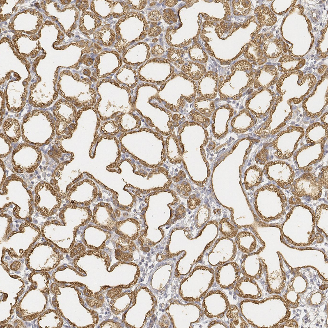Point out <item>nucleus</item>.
<instances>
[{
	"label": "nucleus",
	"mask_w": 328,
	"mask_h": 328,
	"mask_svg": "<svg viewBox=\"0 0 328 328\" xmlns=\"http://www.w3.org/2000/svg\"><path fill=\"white\" fill-rule=\"evenodd\" d=\"M293 195L299 198L309 197L312 200L319 199L323 192V186L317 177L310 173H305L293 181L291 186Z\"/></svg>",
	"instance_id": "1"
},
{
	"label": "nucleus",
	"mask_w": 328,
	"mask_h": 328,
	"mask_svg": "<svg viewBox=\"0 0 328 328\" xmlns=\"http://www.w3.org/2000/svg\"><path fill=\"white\" fill-rule=\"evenodd\" d=\"M264 173L268 180L283 189L290 188L295 178L293 169L282 161L269 162L264 167Z\"/></svg>",
	"instance_id": "2"
},
{
	"label": "nucleus",
	"mask_w": 328,
	"mask_h": 328,
	"mask_svg": "<svg viewBox=\"0 0 328 328\" xmlns=\"http://www.w3.org/2000/svg\"><path fill=\"white\" fill-rule=\"evenodd\" d=\"M263 171L257 165L252 166L245 173L244 184L246 190H252L258 186L263 180Z\"/></svg>",
	"instance_id": "3"
},
{
	"label": "nucleus",
	"mask_w": 328,
	"mask_h": 328,
	"mask_svg": "<svg viewBox=\"0 0 328 328\" xmlns=\"http://www.w3.org/2000/svg\"><path fill=\"white\" fill-rule=\"evenodd\" d=\"M182 69L187 76L194 80H199L206 73L205 67L197 63L189 62L188 65H183Z\"/></svg>",
	"instance_id": "4"
},
{
	"label": "nucleus",
	"mask_w": 328,
	"mask_h": 328,
	"mask_svg": "<svg viewBox=\"0 0 328 328\" xmlns=\"http://www.w3.org/2000/svg\"><path fill=\"white\" fill-rule=\"evenodd\" d=\"M219 231L223 235L228 237H235L237 233L238 229L232 225L228 218H225L221 220L219 224Z\"/></svg>",
	"instance_id": "5"
},
{
	"label": "nucleus",
	"mask_w": 328,
	"mask_h": 328,
	"mask_svg": "<svg viewBox=\"0 0 328 328\" xmlns=\"http://www.w3.org/2000/svg\"><path fill=\"white\" fill-rule=\"evenodd\" d=\"M250 5L251 4L249 1H233L234 14L235 15L243 14L245 16L249 13L250 9Z\"/></svg>",
	"instance_id": "6"
},
{
	"label": "nucleus",
	"mask_w": 328,
	"mask_h": 328,
	"mask_svg": "<svg viewBox=\"0 0 328 328\" xmlns=\"http://www.w3.org/2000/svg\"><path fill=\"white\" fill-rule=\"evenodd\" d=\"M116 244L117 247L118 249L123 251H127L128 250L129 252H133L136 249V247L134 244L127 239L120 237L116 242Z\"/></svg>",
	"instance_id": "7"
},
{
	"label": "nucleus",
	"mask_w": 328,
	"mask_h": 328,
	"mask_svg": "<svg viewBox=\"0 0 328 328\" xmlns=\"http://www.w3.org/2000/svg\"><path fill=\"white\" fill-rule=\"evenodd\" d=\"M183 51L171 48L168 49V59L171 62L182 64L184 63V61H183Z\"/></svg>",
	"instance_id": "8"
},
{
	"label": "nucleus",
	"mask_w": 328,
	"mask_h": 328,
	"mask_svg": "<svg viewBox=\"0 0 328 328\" xmlns=\"http://www.w3.org/2000/svg\"><path fill=\"white\" fill-rule=\"evenodd\" d=\"M318 178L321 183L322 186L325 188H328V167L326 166L323 167L319 174Z\"/></svg>",
	"instance_id": "9"
},
{
	"label": "nucleus",
	"mask_w": 328,
	"mask_h": 328,
	"mask_svg": "<svg viewBox=\"0 0 328 328\" xmlns=\"http://www.w3.org/2000/svg\"><path fill=\"white\" fill-rule=\"evenodd\" d=\"M201 203V200L197 198L195 195H191L189 199L188 200L187 206L188 208L190 210L195 209L197 206H199Z\"/></svg>",
	"instance_id": "10"
},
{
	"label": "nucleus",
	"mask_w": 328,
	"mask_h": 328,
	"mask_svg": "<svg viewBox=\"0 0 328 328\" xmlns=\"http://www.w3.org/2000/svg\"><path fill=\"white\" fill-rule=\"evenodd\" d=\"M178 187L179 193H182L183 195L186 196H188L191 192V188L190 184L186 182H184L178 185Z\"/></svg>",
	"instance_id": "11"
},
{
	"label": "nucleus",
	"mask_w": 328,
	"mask_h": 328,
	"mask_svg": "<svg viewBox=\"0 0 328 328\" xmlns=\"http://www.w3.org/2000/svg\"><path fill=\"white\" fill-rule=\"evenodd\" d=\"M235 67L238 70H250L252 69V65L247 61H241L236 63Z\"/></svg>",
	"instance_id": "12"
},
{
	"label": "nucleus",
	"mask_w": 328,
	"mask_h": 328,
	"mask_svg": "<svg viewBox=\"0 0 328 328\" xmlns=\"http://www.w3.org/2000/svg\"><path fill=\"white\" fill-rule=\"evenodd\" d=\"M126 2L129 5L130 8L139 10L143 9L147 4V1H140L138 4H137L136 1H126Z\"/></svg>",
	"instance_id": "13"
},
{
	"label": "nucleus",
	"mask_w": 328,
	"mask_h": 328,
	"mask_svg": "<svg viewBox=\"0 0 328 328\" xmlns=\"http://www.w3.org/2000/svg\"><path fill=\"white\" fill-rule=\"evenodd\" d=\"M118 252H119V255L116 253V258L118 260H122L127 261H131L133 260V255L131 253H125L122 252L120 250H118Z\"/></svg>",
	"instance_id": "14"
},
{
	"label": "nucleus",
	"mask_w": 328,
	"mask_h": 328,
	"mask_svg": "<svg viewBox=\"0 0 328 328\" xmlns=\"http://www.w3.org/2000/svg\"><path fill=\"white\" fill-rule=\"evenodd\" d=\"M163 18L167 23L174 21L175 19L174 12L170 9L165 10L163 11Z\"/></svg>",
	"instance_id": "15"
},
{
	"label": "nucleus",
	"mask_w": 328,
	"mask_h": 328,
	"mask_svg": "<svg viewBox=\"0 0 328 328\" xmlns=\"http://www.w3.org/2000/svg\"><path fill=\"white\" fill-rule=\"evenodd\" d=\"M161 13L158 10H154L150 12L148 15V19L153 22H158L161 18Z\"/></svg>",
	"instance_id": "16"
},
{
	"label": "nucleus",
	"mask_w": 328,
	"mask_h": 328,
	"mask_svg": "<svg viewBox=\"0 0 328 328\" xmlns=\"http://www.w3.org/2000/svg\"><path fill=\"white\" fill-rule=\"evenodd\" d=\"M262 70L265 71L272 75L278 76V71L276 68L273 65H265L263 67Z\"/></svg>",
	"instance_id": "17"
},
{
	"label": "nucleus",
	"mask_w": 328,
	"mask_h": 328,
	"mask_svg": "<svg viewBox=\"0 0 328 328\" xmlns=\"http://www.w3.org/2000/svg\"><path fill=\"white\" fill-rule=\"evenodd\" d=\"M161 31V28L159 27H154L150 28L149 30L148 35L152 37H155L159 35Z\"/></svg>",
	"instance_id": "18"
},
{
	"label": "nucleus",
	"mask_w": 328,
	"mask_h": 328,
	"mask_svg": "<svg viewBox=\"0 0 328 328\" xmlns=\"http://www.w3.org/2000/svg\"><path fill=\"white\" fill-rule=\"evenodd\" d=\"M122 290L120 288L111 289L108 292V295L111 299L114 298L116 296L121 293Z\"/></svg>",
	"instance_id": "19"
},
{
	"label": "nucleus",
	"mask_w": 328,
	"mask_h": 328,
	"mask_svg": "<svg viewBox=\"0 0 328 328\" xmlns=\"http://www.w3.org/2000/svg\"><path fill=\"white\" fill-rule=\"evenodd\" d=\"M164 49L159 45H156L154 46L152 49V54L155 56H157L163 54L164 52Z\"/></svg>",
	"instance_id": "20"
},
{
	"label": "nucleus",
	"mask_w": 328,
	"mask_h": 328,
	"mask_svg": "<svg viewBox=\"0 0 328 328\" xmlns=\"http://www.w3.org/2000/svg\"><path fill=\"white\" fill-rule=\"evenodd\" d=\"M88 1H80V4L79 9L80 10L85 11L89 7Z\"/></svg>",
	"instance_id": "21"
},
{
	"label": "nucleus",
	"mask_w": 328,
	"mask_h": 328,
	"mask_svg": "<svg viewBox=\"0 0 328 328\" xmlns=\"http://www.w3.org/2000/svg\"><path fill=\"white\" fill-rule=\"evenodd\" d=\"M291 73H287L284 74V75H282V76H281V77H280V79H279L277 85V87L278 86L279 88V87L281 86L282 81L284 80V79H285V78L287 77V76H290Z\"/></svg>",
	"instance_id": "22"
},
{
	"label": "nucleus",
	"mask_w": 328,
	"mask_h": 328,
	"mask_svg": "<svg viewBox=\"0 0 328 328\" xmlns=\"http://www.w3.org/2000/svg\"><path fill=\"white\" fill-rule=\"evenodd\" d=\"M55 27H56V29L58 30V31H59L58 38H57V40H58L59 42H61L62 41V40L64 38L63 34V33L60 31L59 27H58L55 24Z\"/></svg>",
	"instance_id": "23"
},
{
	"label": "nucleus",
	"mask_w": 328,
	"mask_h": 328,
	"mask_svg": "<svg viewBox=\"0 0 328 328\" xmlns=\"http://www.w3.org/2000/svg\"><path fill=\"white\" fill-rule=\"evenodd\" d=\"M178 1H165V4L168 7H171L176 5Z\"/></svg>",
	"instance_id": "24"
},
{
	"label": "nucleus",
	"mask_w": 328,
	"mask_h": 328,
	"mask_svg": "<svg viewBox=\"0 0 328 328\" xmlns=\"http://www.w3.org/2000/svg\"><path fill=\"white\" fill-rule=\"evenodd\" d=\"M267 59L265 56H263L262 58H260V59H256L257 62L260 65H262L263 64L265 63L267 61Z\"/></svg>",
	"instance_id": "25"
},
{
	"label": "nucleus",
	"mask_w": 328,
	"mask_h": 328,
	"mask_svg": "<svg viewBox=\"0 0 328 328\" xmlns=\"http://www.w3.org/2000/svg\"><path fill=\"white\" fill-rule=\"evenodd\" d=\"M328 67L326 65H322L319 68V73L323 74V73H325Z\"/></svg>",
	"instance_id": "26"
},
{
	"label": "nucleus",
	"mask_w": 328,
	"mask_h": 328,
	"mask_svg": "<svg viewBox=\"0 0 328 328\" xmlns=\"http://www.w3.org/2000/svg\"><path fill=\"white\" fill-rule=\"evenodd\" d=\"M254 20H255V17H254V16H252V17H251V19H248L247 22L246 23H245L242 26V28H244V29L246 28L248 26L250 23L252 22H253Z\"/></svg>",
	"instance_id": "27"
},
{
	"label": "nucleus",
	"mask_w": 328,
	"mask_h": 328,
	"mask_svg": "<svg viewBox=\"0 0 328 328\" xmlns=\"http://www.w3.org/2000/svg\"><path fill=\"white\" fill-rule=\"evenodd\" d=\"M272 35L271 34V33H268L265 34L264 35V41H266V40H267V39H268L270 37H272Z\"/></svg>",
	"instance_id": "28"
},
{
	"label": "nucleus",
	"mask_w": 328,
	"mask_h": 328,
	"mask_svg": "<svg viewBox=\"0 0 328 328\" xmlns=\"http://www.w3.org/2000/svg\"><path fill=\"white\" fill-rule=\"evenodd\" d=\"M27 11L30 12V13H31V14H33V15H36V14H37L35 10V9L28 10Z\"/></svg>",
	"instance_id": "29"
},
{
	"label": "nucleus",
	"mask_w": 328,
	"mask_h": 328,
	"mask_svg": "<svg viewBox=\"0 0 328 328\" xmlns=\"http://www.w3.org/2000/svg\"><path fill=\"white\" fill-rule=\"evenodd\" d=\"M29 37L31 39V40H37V39H38L39 38L37 36L35 35L31 36L30 37Z\"/></svg>",
	"instance_id": "30"
},
{
	"label": "nucleus",
	"mask_w": 328,
	"mask_h": 328,
	"mask_svg": "<svg viewBox=\"0 0 328 328\" xmlns=\"http://www.w3.org/2000/svg\"><path fill=\"white\" fill-rule=\"evenodd\" d=\"M69 45H67V46H63L61 47H56V48H55V49H59H59L60 50H64V49H65V48L68 47V46H69Z\"/></svg>",
	"instance_id": "31"
},
{
	"label": "nucleus",
	"mask_w": 328,
	"mask_h": 328,
	"mask_svg": "<svg viewBox=\"0 0 328 328\" xmlns=\"http://www.w3.org/2000/svg\"><path fill=\"white\" fill-rule=\"evenodd\" d=\"M38 31V30H33V31H31L29 32H26V33H27L28 34H33L35 33L36 32Z\"/></svg>",
	"instance_id": "32"
},
{
	"label": "nucleus",
	"mask_w": 328,
	"mask_h": 328,
	"mask_svg": "<svg viewBox=\"0 0 328 328\" xmlns=\"http://www.w3.org/2000/svg\"><path fill=\"white\" fill-rule=\"evenodd\" d=\"M10 16V14H5V15L4 16V19L5 20H6V19H8V18H9Z\"/></svg>",
	"instance_id": "33"
},
{
	"label": "nucleus",
	"mask_w": 328,
	"mask_h": 328,
	"mask_svg": "<svg viewBox=\"0 0 328 328\" xmlns=\"http://www.w3.org/2000/svg\"><path fill=\"white\" fill-rule=\"evenodd\" d=\"M61 2H62V3H61V4H66L69 3L70 2V1H61Z\"/></svg>",
	"instance_id": "34"
},
{
	"label": "nucleus",
	"mask_w": 328,
	"mask_h": 328,
	"mask_svg": "<svg viewBox=\"0 0 328 328\" xmlns=\"http://www.w3.org/2000/svg\"><path fill=\"white\" fill-rule=\"evenodd\" d=\"M305 17H306V18L307 22H308V24L309 25V30H310V29H311V24H310V21H309V22H308V19L307 18V17H306V16H305Z\"/></svg>",
	"instance_id": "35"
},
{
	"label": "nucleus",
	"mask_w": 328,
	"mask_h": 328,
	"mask_svg": "<svg viewBox=\"0 0 328 328\" xmlns=\"http://www.w3.org/2000/svg\"><path fill=\"white\" fill-rule=\"evenodd\" d=\"M326 29H323V31H322V35H323V36H324V35H325V33L326 32Z\"/></svg>",
	"instance_id": "36"
}]
</instances>
